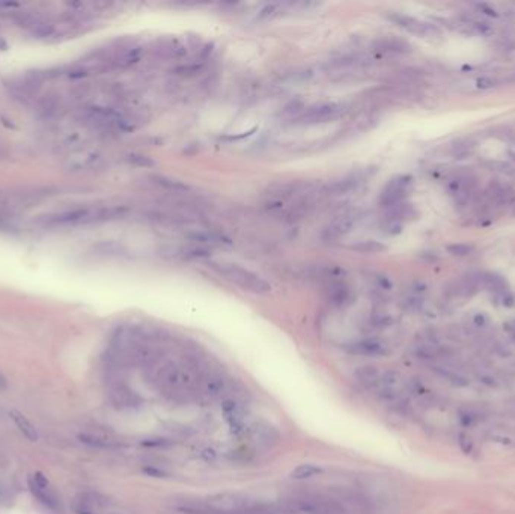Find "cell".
<instances>
[{
	"label": "cell",
	"mask_w": 515,
	"mask_h": 514,
	"mask_svg": "<svg viewBox=\"0 0 515 514\" xmlns=\"http://www.w3.org/2000/svg\"><path fill=\"white\" fill-rule=\"evenodd\" d=\"M128 208L124 205H97V207H82L59 211L54 214H46L40 219L43 227H80L89 224L110 222V220L122 219L127 216Z\"/></svg>",
	"instance_id": "cell-1"
},
{
	"label": "cell",
	"mask_w": 515,
	"mask_h": 514,
	"mask_svg": "<svg viewBox=\"0 0 515 514\" xmlns=\"http://www.w3.org/2000/svg\"><path fill=\"white\" fill-rule=\"evenodd\" d=\"M208 267L217 273L218 276L225 278L226 281H229L231 284H235L237 286H240L244 291L253 292V294L258 296H267L271 292L273 286L271 284L262 278L261 275H258L256 272L243 267L237 263L232 261H208Z\"/></svg>",
	"instance_id": "cell-2"
},
{
	"label": "cell",
	"mask_w": 515,
	"mask_h": 514,
	"mask_svg": "<svg viewBox=\"0 0 515 514\" xmlns=\"http://www.w3.org/2000/svg\"><path fill=\"white\" fill-rule=\"evenodd\" d=\"M155 382L161 392L170 394V397L175 395V398L184 397L195 385L192 371L175 362H164L160 366L155 374Z\"/></svg>",
	"instance_id": "cell-3"
},
{
	"label": "cell",
	"mask_w": 515,
	"mask_h": 514,
	"mask_svg": "<svg viewBox=\"0 0 515 514\" xmlns=\"http://www.w3.org/2000/svg\"><path fill=\"white\" fill-rule=\"evenodd\" d=\"M344 114V106L338 103H319L309 107H305L296 116H292V122L296 125H316L332 122L341 118Z\"/></svg>",
	"instance_id": "cell-4"
},
{
	"label": "cell",
	"mask_w": 515,
	"mask_h": 514,
	"mask_svg": "<svg viewBox=\"0 0 515 514\" xmlns=\"http://www.w3.org/2000/svg\"><path fill=\"white\" fill-rule=\"evenodd\" d=\"M206 505L211 511L220 514H234V513H249L253 508L250 498L240 492H222L214 493L206 498Z\"/></svg>",
	"instance_id": "cell-5"
},
{
	"label": "cell",
	"mask_w": 515,
	"mask_h": 514,
	"mask_svg": "<svg viewBox=\"0 0 515 514\" xmlns=\"http://www.w3.org/2000/svg\"><path fill=\"white\" fill-rule=\"evenodd\" d=\"M412 184L413 181H412V176L409 175H399L392 178L381 192L380 204L386 208H392L402 204L404 199L409 195Z\"/></svg>",
	"instance_id": "cell-6"
},
{
	"label": "cell",
	"mask_w": 515,
	"mask_h": 514,
	"mask_svg": "<svg viewBox=\"0 0 515 514\" xmlns=\"http://www.w3.org/2000/svg\"><path fill=\"white\" fill-rule=\"evenodd\" d=\"M315 187L313 181H308V179H296V181H286V182H277V184H273L271 187H268L267 195L280 202L283 199H292V198H299L303 196L309 192H312Z\"/></svg>",
	"instance_id": "cell-7"
},
{
	"label": "cell",
	"mask_w": 515,
	"mask_h": 514,
	"mask_svg": "<svg viewBox=\"0 0 515 514\" xmlns=\"http://www.w3.org/2000/svg\"><path fill=\"white\" fill-rule=\"evenodd\" d=\"M387 18L395 23L396 26H399L401 29L407 30L410 33L419 35L422 38H432V36H438L440 30L429 23H425L419 18H414L412 15H406V14H399V12H392L387 15Z\"/></svg>",
	"instance_id": "cell-8"
},
{
	"label": "cell",
	"mask_w": 515,
	"mask_h": 514,
	"mask_svg": "<svg viewBox=\"0 0 515 514\" xmlns=\"http://www.w3.org/2000/svg\"><path fill=\"white\" fill-rule=\"evenodd\" d=\"M249 433H250V437H252L253 442L259 448H264V450L276 447L280 442V437H282L280 431L268 421L255 422L250 427Z\"/></svg>",
	"instance_id": "cell-9"
},
{
	"label": "cell",
	"mask_w": 515,
	"mask_h": 514,
	"mask_svg": "<svg viewBox=\"0 0 515 514\" xmlns=\"http://www.w3.org/2000/svg\"><path fill=\"white\" fill-rule=\"evenodd\" d=\"M476 187V179L471 173H455L448 181V190L454 196L455 204L464 205L468 202Z\"/></svg>",
	"instance_id": "cell-10"
},
{
	"label": "cell",
	"mask_w": 515,
	"mask_h": 514,
	"mask_svg": "<svg viewBox=\"0 0 515 514\" xmlns=\"http://www.w3.org/2000/svg\"><path fill=\"white\" fill-rule=\"evenodd\" d=\"M402 386V374L396 370H389L381 374V379L377 385V395L381 401L396 402L401 395Z\"/></svg>",
	"instance_id": "cell-11"
},
{
	"label": "cell",
	"mask_w": 515,
	"mask_h": 514,
	"mask_svg": "<svg viewBox=\"0 0 515 514\" xmlns=\"http://www.w3.org/2000/svg\"><path fill=\"white\" fill-rule=\"evenodd\" d=\"M344 350L348 354L354 356H367V357H381L387 354L386 344L378 338H363L357 341H351L344 345Z\"/></svg>",
	"instance_id": "cell-12"
},
{
	"label": "cell",
	"mask_w": 515,
	"mask_h": 514,
	"mask_svg": "<svg viewBox=\"0 0 515 514\" xmlns=\"http://www.w3.org/2000/svg\"><path fill=\"white\" fill-rule=\"evenodd\" d=\"M357 219L359 217L354 213H345V214L338 216L332 224L327 225V228L322 232V238L327 241H335V240L345 237L354 228Z\"/></svg>",
	"instance_id": "cell-13"
},
{
	"label": "cell",
	"mask_w": 515,
	"mask_h": 514,
	"mask_svg": "<svg viewBox=\"0 0 515 514\" xmlns=\"http://www.w3.org/2000/svg\"><path fill=\"white\" fill-rule=\"evenodd\" d=\"M361 182H363L361 173H351V175H347L338 181H333L332 184H328L322 190V193H325L327 196H342V195H347V193L356 190Z\"/></svg>",
	"instance_id": "cell-14"
},
{
	"label": "cell",
	"mask_w": 515,
	"mask_h": 514,
	"mask_svg": "<svg viewBox=\"0 0 515 514\" xmlns=\"http://www.w3.org/2000/svg\"><path fill=\"white\" fill-rule=\"evenodd\" d=\"M110 398H112L113 404L119 409L137 407L142 402L140 397L133 389H130L127 385H116L112 391H110Z\"/></svg>",
	"instance_id": "cell-15"
},
{
	"label": "cell",
	"mask_w": 515,
	"mask_h": 514,
	"mask_svg": "<svg viewBox=\"0 0 515 514\" xmlns=\"http://www.w3.org/2000/svg\"><path fill=\"white\" fill-rule=\"evenodd\" d=\"M354 377L357 383H360L363 388L369 389V388H377L381 379V373L374 365H363V366H359L354 371Z\"/></svg>",
	"instance_id": "cell-16"
},
{
	"label": "cell",
	"mask_w": 515,
	"mask_h": 514,
	"mask_svg": "<svg viewBox=\"0 0 515 514\" xmlns=\"http://www.w3.org/2000/svg\"><path fill=\"white\" fill-rule=\"evenodd\" d=\"M225 388H226V380L220 373H211L202 382V394L208 398H215L218 395H222Z\"/></svg>",
	"instance_id": "cell-17"
},
{
	"label": "cell",
	"mask_w": 515,
	"mask_h": 514,
	"mask_svg": "<svg viewBox=\"0 0 515 514\" xmlns=\"http://www.w3.org/2000/svg\"><path fill=\"white\" fill-rule=\"evenodd\" d=\"M9 416H11V419L15 422V425H17V428L20 430V433H21L27 440H30V442H38V439H40L38 430L35 428V425H33L21 412H18L17 409H12V410H9Z\"/></svg>",
	"instance_id": "cell-18"
},
{
	"label": "cell",
	"mask_w": 515,
	"mask_h": 514,
	"mask_svg": "<svg viewBox=\"0 0 515 514\" xmlns=\"http://www.w3.org/2000/svg\"><path fill=\"white\" fill-rule=\"evenodd\" d=\"M487 193L490 195L491 201L497 205H508L514 201V190L503 182H491L488 186Z\"/></svg>",
	"instance_id": "cell-19"
},
{
	"label": "cell",
	"mask_w": 515,
	"mask_h": 514,
	"mask_svg": "<svg viewBox=\"0 0 515 514\" xmlns=\"http://www.w3.org/2000/svg\"><path fill=\"white\" fill-rule=\"evenodd\" d=\"M351 299V291L350 288L345 285V284H341V282H333L332 285H330V289H328V302L341 308V306H345Z\"/></svg>",
	"instance_id": "cell-20"
},
{
	"label": "cell",
	"mask_w": 515,
	"mask_h": 514,
	"mask_svg": "<svg viewBox=\"0 0 515 514\" xmlns=\"http://www.w3.org/2000/svg\"><path fill=\"white\" fill-rule=\"evenodd\" d=\"M190 238L195 243L204 244V246H222V244H231L229 238L220 232L212 231H199L190 235Z\"/></svg>",
	"instance_id": "cell-21"
},
{
	"label": "cell",
	"mask_w": 515,
	"mask_h": 514,
	"mask_svg": "<svg viewBox=\"0 0 515 514\" xmlns=\"http://www.w3.org/2000/svg\"><path fill=\"white\" fill-rule=\"evenodd\" d=\"M29 489H30L32 495H33L36 499H38L41 504H44L46 507H49V508H52V510H59V501H57V498H56L49 489H41V487L36 486L32 476L29 478Z\"/></svg>",
	"instance_id": "cell-22"
},
{
	"label": "cell",
	"mask_w": 515,
	"mask_h": 514,
	"mask_svg": "<svg viewBox=\"0 0 515 514\" xmlns=\"http://www.w3.org/2000/svg\"><path fill=\"white\" fill-rule=\"evenodd\" d=\"M377 50L387 52V53H409L412 50V46L404 41V40H396V38H383L375 43Z\"/></svg>",
	"instance_id": "cell-23"
},
{
	"label": "cell",
	"mask_w": 515,
	"mask_h": 514,
	"mask_svg": "<svg viewBox=\"0 0 515 514\" xmlns=\"http://www.w3.org/2000/svg\"><path fill=\"white\" fill-rule=\"evenodd\" d=\"M153 182H155L157 186L166 189V190H170V192H187L189 190V186L186 184V182H182L176 178H172V176H167V175H153L151 176Z\"/></svg>",
	"instance_id": "cell-24"
},
{
	"label": "cell",
	"mask_w": 515,
	"mask_h": 514,
	"mask_svg": "<svg viewBox=\"0 0 515 514\" xmlns=\"http://www.w3.org/2000/svg\"><path fill=\"white\" fill-rule=\"evenodd\" d=\"M324 472V469L319 466V464H315V463H303L300 466H297L296 469H294L291 472V478L292 480H309V478H313V476H318Z\"/></svg>",
	"instance_id": "cell-25"
},
{
	"label": "cell",
	"mask_w": 515,
	"mask_h": 514,
	"mask_svg": "<svg viewBox=\"0 0 515 514\" xmlns=\"http://www.w3.org/2000/svg\"><path fill=\"white\" fill-rule=\"evenodd\" d=\"M77 437H79V440H80L82 444H85L86 447L95 448V450H108V448H113V447H115V444L112 442V440H108V439H105V437L95 436V434L80 433Z\"/></svg>",
	"instance_id": "cell-26"
},
{
	"label": "cell",
	"mask_w": 515,
	"mask_h": 514,
	"mask_svg": "<svg viewBox=\"0 0 515 514\" xmlns=\"http://www.w3.org/2000/svg\"><path fill=\"white\" fill-rule=\"evenodd\" d=\"M481 279H482V284L488 289H491L494 292H500L502 296L506 292V282L500 276H497V275H484V276H481Z\"/></svg>",
	"instance_id": "cell-27"
},
{
	"label": "cell",
	"mask_w": 515,
	"mask_h": 514,
	"mask_svg": "<svg viewBox=\"0 0 515 514\" xmlns=\"http://www.w3.org/2000/svg\"><path fill=\"white\" fill-rule=\"evenodd\" d=\"M353 250H357L360 253H380L383 250H386V246L375 241V240H364V241H360L354 246H351Z\"/></svg>",
	"instance_id": "cell-28"
},
{
	"label": "cell",
	"mask_w": 515,
	"mask_h": 514,
	"mask_svg": "<svg viewBox=\"0 0 515 514\" xmlns=\"http://www.w3.org/2000/svg\"><path fill=\"white\" fill-rule=\"evenodd\" d=\"M488 168L494 172H499L508 178H515V165L505 162V160H491L487 163Z\"/></svg>",
	"instance_id": "cell-29"
},
{
	"label": "cell",
	"mask_w": 515,
	"mask_h": 514,
	"mask_svg": "<svg viewBox=\"0 0 515 514\" xmlns=\"http://www.w3.org/2000/svg\"><path fill=\"white\" fill-rule=\"evenodd\" d=\"M473 250V246H468V244H451L448 246V252L452 253V255H457V256H464V255H468L470 252Z\"/></svg>",
	"instance_id": "cell-30"
},
{
	"label": "cell",
	"mask_w": 515,
	"mask_h": 514,
	"mask_svg": "<svg viewBox=\"0 0 515 514\" xmlns=\"http://www.w3.org/2000/svg\"><path fill=\"white\" fill-rule=\"evenodd\" d=\"M142 470H143V473L153 476V478H166L167 476V472H164L163 469L155 467V466H145Z\"/></svg>",
	"instance_id": "cell-31"
},
{
	"label": "cell",
	"mask_w": 515,
	"mask_h": 514,
	"mask_svg": "<svg viewBox=\"0 0 515 514\" xmlns=\"http://www.w3.org/2000/svg\"><path fill=\"white\" fill-rule=\"evenodd\" d=\"M458 445H460V448L463 450L464 454H470V451L473 450L471 439H470L468 436H465V434H460V437H458Z\"/></svg>",
	"instance_id": "cell-32"
},
{
	"label": "cell",
	"mask_w": 515,
	"mask_h": 514,
	"mask_svg": "<svg viewBox=\"0 0 515 514\" xmlns=\"http://www.w3.org/2000/svg\"><path fill=\"white\" fill-rule=\"evenodd\" d=\"M143 447H148V448H160V447H166L169 445L167 440L164 439H160V437H155V439H146L142 442Z\"/></svg>",
	"instance_id": "cell-33"
},
{
	"label": "cell",
	"mask_w": 515,
	"mask_h": 514,
	"mask_svg": "<svg viewBox=\"0 0 515 514\" xmlns=\"http://www.w3.org/2000/svg\"><path fill=\"white\" fill-rule=\"evenodd\" d=\"M32 478H33L35 484L38 486V487H41V489H49L50 483H49L47 476H46L43 472H35V475L32 476Z\"/></svg>",
	"instance_id": "cell-34"
},
{
	"label": "cell",
	"mask_w": 515,
	"mask_h": 514,
	"mask_svg": "<svg viewBox=\"0 0 515 514\" xmlns=\"http://www.w3.org/2000/svg\"><path fill=\"white\" fill-rule=\"evenodd\" d=\"M130 160L137 166H153L154 165V162L150 157H145V156H130Z\"/></svg>",
	"instance_id": "cell-35"
},
{
	"label": "cell",
	"mask_w": 515,
	"mask_h": 514,
	"mask_svg": "<svg viewBox=\"0 0 515 514\" xmlns=\"http://www.w3.org/2000/svg\"><path fill=\"white\" fill-rule=\"evenodd\" d=\"M476 86L479 89H490V88L496 86V80L490 79V77H481V79H477Z\"/></svg>",
	"instance_id": "cell-36"
},
{
	"label": "cell",
	"mask_w": 515,
	"mask_h": 514,
	"mask_svg": "<svg viewBox=\"0 0 515 514\" xmlns=\"http://www.w3.org/2000/svg\"><path fill=\"white\" fill-rule=\"evenodd\" d=\"M487 321H488V318H487V315L482 314V312H481V314H476V315L473 317V323H474L476 326H479V327L485 326Z\"/></svg>",
	"instance_id": "cell-37"
},
{
	"label": "cell",
	"mask_w": 515,
	"mask_h": 514,
	"mask_svg": "<svg viewBox=\"0 0 515 514\" xmlns=\"http://www.w3.org/2000/svg\"><path fill=\"white\" fill-rule=\"evenodd\" d=\"M76 514H94V513H92V510L86 504L82 502L80 505L76 507Z\"/></svg>",
	"instance_id": "cell-38"
},
{
	"label": "cell",
	"mask_w": 515,
	"mask_h": 514,
	"mask_svg": "<svg viewBox=\"0 0 515 514\" xmlns=\"http://www.w3.org/2000/svg\"><path fill=\"white\" fill-rule=\"evenodd\" d=\"M481 9L482 11H485V14L487 15H491V17H497V12L493 9V8H490L488 5H481Z\"/></svg>",
	"instance_id": "cell-39"
},
{
	"label": "cell",
	"mask_w": 515,
	"mask_h": 514,
	"mask_svg": "<svg viewBox=\"0 0 515 514\" xmlns=\"http://www.w3.org/2000/svg\"><path fill=\"white\" fill-rule=\"evenodd\" d=\"M8 388V382L3 374H0V391H5Z\"/></svg>",
	"instance_id": "cell-40"
}]
</instances>
